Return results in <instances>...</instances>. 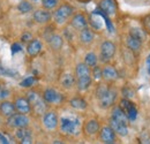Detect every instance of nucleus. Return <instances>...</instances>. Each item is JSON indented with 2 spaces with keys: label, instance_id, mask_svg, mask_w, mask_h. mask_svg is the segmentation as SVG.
I'll list each match as a JSON object with an SVG mask.
<instances>
[{
  "label": "nucleus",
  "instance_id": "6ab92c4d",
  "mask_svg": "<svg viewBox=\"0 0 150 144\" xmlns=\"http://www.w3.org/2000/svg\"><path fill=\"white\" fill-rule=\"evenodd\" d=\"M43 49V44L39 39H33L27 45V53L30 56H37Z\"/></svg>",
  "mask_w": 150,
  "mask_h": 144
},
{
  "label": "nucleus",
  "instance_id": "9b49d317",
  "mask_svg": "<svg viewBox=\"0 0 150 144\" xmlns=\"http://www.w3.org/2000/svg\"><path fill=\"white\" fill-rule=\"evenodd\" d=\"M14 106L18 113L22 114H29L31 112V105L29 103V100L27 99V97H16L14 100Z\"/></svg>",
  "mask_w": 150,
  "mask_h": 144
},
{
  "label": "nucleus",
  "instance_id": "ddd939ff",
  "mask_svg": "<svg viewBox=\"0 0 150 144\" xmlns=\"http://www.w3.org/2000/svg\"><path fill=\"white\" fill-rule=\"evenodd\" d=\"M109 126L114 130V133L117 135H119L121 137H125V136L128 135V126L120 122V121H117L112 118H110L109 119Z\"/></svg>",
  "mask_w": 150,
  "mask_h": 144
},
{
  "label": "nucleus",
  "instance_id": "aec40b11",
  "mask_svg": "<svg viewBox=\"0 0 150 144\" xmlns=\"http://www.w3.org/2000/svg\"><path fill=\"white\" fill-rule=\"evenodd\" d=\"M79 39H80V42H81L82 44H84V45L91 44L95 39L94 31H93L89 27L86 28V29H83V30H81V31H79Z\"/></svg>",
  "mask_w": 150,
  "mask_h": 144
},
{
  "label": "nucleus",
  "instance_id": "4c0bfd02",
  "mask_svg": "<svg viewBox=\"0 0 150 144\" xmlns=\"http://www.w3.org/2000/svg\"><path fill=\"white\" fill-rule=\"evenodd\" d=\"M0 75H7V76H14V74L12 71H9V69H7V68H5V67H2L1 65H0Z\"/></svg>",
  "mask_w": 150,
  "mask_h": 144
},
{
  "label": "nucleus",
  "instance_id": "f8f14e48",
  "mask_svg": "<svg viewBox=\"0 0 150 144\" xmlns=\"http://www.w3.org/2000/svg\"><path fill=\"white\" fill-rule=\"evenodd\" d=\"M34 21L38 24H46L52 20V14L47 9H36L33 14Z\"/></svg>",
  "mask_w": 150,
  "mask_h": 144
},
{
  "label": "nucleus",
  "instance_id": "20e7f679",
  "mask_svg": "<svg viewBox=\"0 0 150 144\" xmlns=\"http://www.w3.org/2000/svg\"><path fill=\"white\" fill-rule=\"evenodd\" d=\"M117 52V46L112 40H104L100 44V52H99V58L103 62H109L111 61Z\"/></svg>",
  "mask_w": 150,
  "mask_h": 144
},
{
  "label": "nucleus",
  "instance_id": "2eb2a0df",
  "mask_svg": "<svg viewBox=\"0 0 150 144\" xmlns=\"http://www.w3.org/2000/svg\"><path fill=\"white\" fill-rule=\"evenodd\" d=\"M118 77H119V74L117 72V69L111 65H106L104 66V68H102V78L105 82H114L118 80Z\"/></svg>",
  "mask_w": 150,
  "mask_h": 144
},
{
  "label": "nucleus",
  "instance_id": "7ed1b4c3",
  "mask_svg": "<svg viewBox=\"0 0 150 144\" xmlns=\"http://www.w3.org/2000/svg\"><path fill=\"white\" fill-rule=\"evenodd\" d=\"M59 128L62 133L67 135H77L80 133V121L79 119L73 118H60L59 119Z\"/></svg>",
  "mask_w": 150,
  "mask_h": 144
},
{
  "label": "nucleus",
  "instance_id": "37998d69",
  "mask_svg": "<svg viewBox=\"0 0 150 144\" xmlns=\"http://www.w3.org/2000/svg\"><path fill=\"white\" fill-rule=\"evenodd\" d=\"M0 142H1V144H9L8 140H7L2 134H0Z\"/></svg>",
  "mask_w": 150,
  "mask_h": 144
},
{
  "label": "nucleus",
  "instance_id": "4468645a",
  "mask_svg": "<svg viewBox=\"0 0 150 144\" xmlns=\"http://www.w3.org/2000/svg\"><path fill=\"white\" fill-rule=\"evenodd\" d=\"M99 9L103 13H105L108 16L114 15L117 13V2L115 0H100Z\"/></svg>",
  "mask_w": 150,
  "mask_h": 144
},
{
  "label": "nucleus",
  "instance_id": "a18cd8bd",
  "mask_svg": "<svg viewBox=\"0 0 150 144\" xmlns=\"http://www.w3.org/2000/svg\"><path fill=\"white\" fill-rule=\"evenodd\" d=\"M103 144H119V143H117V141H114V142H110V143H103Z\"/></svg>",
  "mask_w": 150,
  "mask_h": 144
},
{
  "label": "nucleus",
  "instance_id": "4be33fe9",
  "mask_svg": "<svg viewBox=\"0 0 150 144\" xmlns=\"http://www.w3.org/2000/svg\"><path fill=\"white\" fill-rule=\"evenodd\" d=\"M111 118L114 119V120H117V121H120V122L127 125V126L129 124V120H128L127 114L122 111V108L120 107V106H115V107L113 108L112 112H111Z\"/></svg>",
  "mask_w": 150,
  "mask_h": 144
},
{
  "label": "nucleus",
  "instance_id": "e433bc0d",
  "mask_svg": "<svg viewBox=\"0 0 150 144\" xmlns=\"http://www.w3.org/2000/svg\"><path fill=\"white\" fill-rule=\"evenodd\" d=\"M122 95H124V98H127V99H129L131 97L134 96L133 91H132L131 89H128V88H124V89H122Z\"/></svg>",
  "mask_w": 150,
  "mask_h": 144
},
{
  "label": "nucleus",
  "instance_id": "79ce46f5",
  "mask_svg": "<svg viewBox=\"0 0 150 144\" xmlns=\"http://www.w3.org/2000/svg\"><path fill=\"white\" fill-rule=\"evenodd\" d=\"M146 71L148 73V75H150V53L146 58Z\"/></svg>",
  "mask_w": 150,
  "mask_h": 144
},
{
  "label": "nucleus",
  "instance_id": "f704fd0d",
  "mask_svg": "<svg viewBox=\"0 0 150 144\" xmlns=\"http://www.w3.org/2000/svg\"><path fill=\"white\" fill-rule=\"evenodd\" d=\"M21 40H22V43H29V42H31L33 40V35L30 34V32H24V34H22V36H21Z\"/></svg>",
  "mask_w": 150,
  "mask_h": 144
},
{
  "label": "nucleus",
  "instance_id": "a878e982",
  "mask_svg": "<svg viewBox=\"0 0 150 144\" xmlns=\"http://www.w3.org/2000/svg\"><path fill=\"white\" fill-rule=\"evenodd\" d=\"M69 105L73 108H75V109H81V111L82 109H86V108L88 107V104H87L86 99H83L82 97H79V96L73 97L69 100Z\"/></svg>",
  "mask_w": 150,
  "mask_h": 144
},
{
  "label": "nucleus",
  "instance_id": "a211bd4d",
  "mask_svg": "<svg viewBox=\"0 0 150 144\" xmlns=\"http://www.w3.org/2000/svg\"><path fill=\"white\" fill-rule=\"evenodd\" d=\"M126 47L133 52V53H140L141 52V50H142V42L141 40H139V39H136V38H134V37H132L131 35H128V36L126 37Z\"/></svg>",
  "mask_w": 150,
  "mask_h": 144
},
{
  "label": "nucleus",
  "instance_id": "f03ea898",
  "mask_svg": "<svg viewBox=\"0 0 150 144\" xmlns=\"http://www.w3.org/2000/svg\"><path fill=\"white\" fill-rule=\"evenodd\" d=\"M27 99L31 105V111H34L38 115H43L47 111V104L43 99V96H40L37 91H28Z\"/></svg>",
  "mask_w": 150,
  "mask_h": 144
},
{
  "label": "nucleus",
  "instance_id": "c03bdc74",
  "mask_svg": "<svg viewBox=\"0 0 150 144\" xmlns=\"http://www.w3.org/2000/svg\"><path fill=\"white\" fill-rule=\"evenodd\" d=\"M52 144H65L62 141H59V140H56V141H53L52 142Z\"/></svg>",
  "mask_w": 150,
  "mask_h": 144
},
{
  "label": "nucleus",
  "instance_id": "ea45409f",
  "mask_svg": "<svg viewBox=\"0 0 150 144\" xmlns=\"http://www.w3.org/2000/svg\"><path fill=\"white\" fill-rule=\"evenodd\" d=\"M20 144H33V135L25 136L24 138L20 140Z\"/></svg>",
  "mask_w": 150,
  "mask_h": 144
},
{
  "label": "nucleus",
  "instance_id": "7c9ffc66",
  "mask_svg": "<svg viewBox=\"0 0 150 144\" xmlns=\"http://www.w3.org/2000/svg\"><path fill=\"white\" fill-rule=\"evenodd\" d=\"M36 81H37V80H36L34 76H28V77H25V78H23V80L21 81L20 85H21L22 88H31L33 85H35Z\"/></svg>",
  "mask_w": 150,
  "mask_h": 144
},
{
  "label": "nucleus",
  "instance_id": "f3484780",
  "mask_svg": "<svg viewBox=\"0 0 150 144\" xmlns=\"http://www.w3.org/2000/svg\"><path fill=\"white\" fill-rule=\"evenodd\" d=\"M83 130H84L86 135H88V136H94V135L99 133V130H100V125H99V122H98L96 119H90V120H88V121L84 124Z\"/></svg>",
  "mask_w": 150,
  "mask_h": 144
},
{
  "label": "nucleus",
  "instance_id": "1a4fd4ad",
  "mask_svg": "<svg viewBox=\"0 0 150 144\" xmlns=\"http://www.w3.org/2000/svg\"><path fill=\"white\" fill-rule=\"evenodd\" d=\"M71 27L76 31H81V30L88 28V20L86 18V15L83 13L74 14L71 18Z\"/></svg>",
  "mask_w": 150,
  "mask_h": 144
},
{
  "label": "nucleus",
  "instance_id": "423d86ee",
  "mask_svg": "<svg viewBox=\"0 0 150 144\" xmlns=\"http://www.w3.org/2000/svg\"><path fill=\"white\" fill-rule=\"evenodd\" d=\"M42 96H43V99L45 100V103L50 104V105H59L65 99L64 95L53 88H46L43 91Z\"/></svg>",
  "mask_w": 150,
  "mask_h": 144
},
{
  "label": "nucleus",
  "instance_id": "58836bf2",
  "mask_svg": "<svg viewBox=\"0 0 150 144\" xmlns=\"http://www.w3.org/2000/svg\"><path fill=\"white\" fill-rule=\"evenodd\" d=\"M143 23H144V28L143 29L147 31V34H150V15L147 16V18H144Z\"/></svg>",
  "mask_w": 150,
  "mask_h": 144
},
{
  "label": "nucleus",
  "instance_id": "72a5a7b5",
  "mask_svg": "<svg viewBox=\"0 0 150 144\" xmlns=\"http://www.w3.org/2000/svg\"><path fill=\"white\" fill-rule=\"evenodd\" d=\"M91 77H93L94 80H96V81L102 80V68H100L98 65L91 69Z\"/></svg>",
  "mask_w": 150,
  "mask_h": 144
},
{
  "label": "nucleus",
  "instance_id": "cd10ccee",
  "mask_svg": "<svg viewBox=\"0 0 150 144\" xmlns=\"http://www.w3.org/2000/svg\"><path fill=\"white\" fill-rule=\"evenodd\" d=\"M97 62H98V58H97L96 53H94V52H88V53L86 54V56H84V64L88 67L94 68V67L97 66Z\"/></svg>",
  "mask_w": 150,
  "mask_h": 144
},
{
  "label": "nucleus",
  "instance_id": "a19ab883",
  "mask_svg": "<svg viewBox=\"0 0 150 144\" xmlns=\"http://www.w3.org/2000/svg\"><path fill=\"white\" fill-rule=\"evenodd\" d=\"M22 50V47L20 46V44H18V43H14L13 45H12V53L15 54L16 52H19V51H21Z\"/></svg>",
  "mask_w": 150,
  "mask_h": 144
},
{
  "label": "nucleus",
  "instance_id": "f257e3e1",
  "mask_svg": "<svg viewBox=\"0 0 150 144\" xmlns=\"http://www.w3.org/2000/svg\"><path fill=\"white\" fill-rule=\"evenodd\" d=\"M74 15V7L71 4L64 2L61 5H59L56 8V11L52 14V18L57 24L62 25L65 24L69 18Z\"/></svg>",
  "mask_w": 150,
  "mask_h": 144
},
{
  "label": "nucleus",
  "instance_id": "dca6fc26",
  "mask_svg": "<svg viewBox=\"0 0 150 144\" xmlns=\"http://www.w3.org/2000/svg\"><path fill=\"white\" fill-rule=\"evenodd\" d=\"M47 44H49V46H50V49L52 51L58 52L64 46V38H62V36H60L58 34H52L47 38Z\"/></svg>",
  "mask_w": 150,
  "mask_h": 144
},
{
  "label": "nucleus",
  "instance_id": "39448f33",
  "mask_svg": "<svg viewBox=\"0 0 150 144\" xmlns=\"http://www.w3.org/2000/svg\"><path fill=\"white\" fill-rule=\"evenodd\" d=\"M117 97H118L117 89H114L112 87H109V89L98 98V104L102 108L112 107L115 100H117Z\"/></svg>",
  "mask_w": 150,
  "mask_h": 144
},
{
  "label": "nucleus",
  "instance_id": "5701e85b",
  "mask_svg": "<svg viewBox=\"0 0 150 144\" xmlns=\"http://www.w3.org/2000/svg\"><path fill=\"white\" fill-rule=\"evenodd\" d=\"M76 83V78H75V75L71 74V73H65L61 75L60 77V84L62 88L65 89H71L73 88Z\"/></svg>",
  "mask_w": 150,
  "mask_h": 144
},
{
  "label": "nucleus",
  "instance_id": "c756f323",
  "mask_svg": "<svg viewBox=\"0 0 150 144\" xmlns=\"http://www.w3.org/2000/svg\"><path fill=\"white\" fill-rule=\"evenodd\" d=\"M29 135H33V133H31V130H30L28 127L18 128V129H16V133H15V136H16V138H19V140H22V138H24L25 136H29Z\"/></svg>",
  "mask_w": 150,
  "mask_h": 144
},
{
  "label": "nucleus",
  "instance_id": "2f4dec72",
  "mask_svg": "<svg viewBox=\"0 0 150 144\" xmlns=\"http://www.w3.org/2000/svg\"><path fill=\"white\" fill-rule=\"evenodd\" d=\"M58 4H59V0H42V5L45 9L50 11V9H53L58 7Z\"/></svg>",
  "mask_w": 150,
  "mask_h": 144
},
{
  "label": "nucleus",
  "instance_id": "49530a36",
  "mask_svg": "<svg viewBox=\"0 0 150 144\" xmlns=\"http://www.w3.org/2000/svg\"><path fill=\"white\" fill-rule=\"evenodd\" d=\"M36 144H43V143H40V142H38V143H36Z\"/></svg>",
  "mask_w": 150,
  "mask_h": 144
},
{
  "label": "nucleus",
  "instance_id": "412c9836",
  "mask_svg": "<svg viewBox=\"0 0 150 144\" xmlns=\"http://www.w3.org/2000/svg\"><path fill=\"white\" fill-rule=\"evenodd\" d=\"M16 112L15 106H14V103L12 102H8V100H2L0 102V114L2 116H11L13 115L14 113Z\"/></svg>",
  "mask_w": 150,
  "mask_h": 144
},
{
  "label": "nucleus",
  "instance_id": "6e6552de",
  "mask_svg": "<svg viewBox=\"0 0 150 144\" xmlns=\"http://www.w3.org/2000/svg\"><path fill=\"white\" fill-rule=\"evenodd\" d=\"M42 122H43V126L45 129L52 131L54 130L57 127L59 126V118H58V114H57L54 111H46L44 114H43V118H42Z\"/></svg>",
  "mask_w": 150,
  "mask_h": 144
},
{
  "label": "nucleus",
  "instance_id": "473e14b6",
  "mask_svg": "<svg viewBox=\"0 0 150 144\" xmlns=\"http://www.w3.org/2000/svg\"><path fill=\"white\" fill-rule=\"evenodd\" d=\"M139 144H150V131L143 130L139 136Z\"/></svg>",
  "mask_w": 150,
  "mask_h": 144
},
{
  "label": "nucleus",
  "instance_id": "9d476101",
  "mask_svg": "<svg viewBox=\"0 0 150 144\" xmlns=\"http://www.w3.org/2000/svg\"><path fill=\"white\" fill-rule=\"evenodd\" d=\"M98 134H99V136H98L99 141L103 143H110V142L117 141V134L110 126L102 127Z\"/></svg>",
  "mask_w": 150,
  "mask_h": 144
},
{
  "label": "nucleus",
  "instance_id": "0eeeda50",
  "mask_svg": "<svg viewBox=\"0 0 150 144\" xmlns=\"http://www.w3.org/2000/svg\"><path fill=\"white\" fill-rule=\"evenodd\" d=\"M30 122L29 118L27 114H22V113H14L13 115L8 116L7 119V125L11 128H23V127H28Z\"/></svg>",
  "mask_w": 150,
  "mask_h": 144
},
{
  "label": "nucleus",
  "instance_id": "b1692460",
  "mask_svg": "<svg viewBox=\"0 0 150 144\" xmlns=\"http://www.w3.org/2000/svg\"><path fill=\"white\" fill-rule=\"evenodd\" d=\"M93 83V77L91 76H84V77H77L75 85L77 87L79 91H86L90 88Z\"/></svg>",
  "mask_w": 150,
  "mask_h": 144
},
{
  "label": "nucleus",
  "instance_id": "393cba45",
  "mask_svg": "<svg viewBox=\"0 0 150 144\" xmlns=\"http://www.w3.org/2000/svg\"><path fill=\"white\" fill-rule=\"evenodd\" d=\"M84 76H91V68L88 67L84 62H79L75 67V78Z\"/></svg>",
  "mask_w": 150,
  "mask_h": 144
},
{
  "label": "nucleus",
  "instance_id": "bb28decb",
  "mask_svg": "<svg viewBox=\"0 0 150 144\" xmlns=\"http://www.w3.org/2000/svg\"><path fill=\"white\" fill-rule=\"evenodd\" d=\"M128 35H131L132 37H134V38H136L143 43L147 38V31L143 28H131Z\"/></svg>",
  "mask_w": 150,
  "mask_h": 144
},
{
  "label": "nucleus",
  "instance_id": "c85d7f7f",
  "mask_svg": "<svg viewBox=\"0 0 150 144\" xmlns=\"http://www.w3.org/2000/svg\"><path fill=\"white\" fill-rule=\"evenodd\" d=\"M18 11H19L20 13H22V14H27V13H29V12H31L33 9H34V6L29 2V1H27V0H22V1H20L19 4H18Z\"/></svg>",
  "mask_w": 150,
  "mask_h": 144
},
{
  "label": "nucleus",
  "instance_id": "c9c22d12",
  "mask_svg": "<svg viewBox=\"0 0 150 144\" xmlns=\"http://www.w3.org/2000/svg\"><path fill=\"white\" fill-rule=\"evenodd\" d=\"M8 96H9V91L7 90V89H5V88H1L0 87V102L6 100V98Z\"/></svg>",
  "mask_w": 150,
  "mask_h": 144
}]
</instances>
